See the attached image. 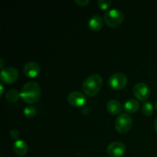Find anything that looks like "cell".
Instances as JSON below:
<instances>
[{"label":"cell","instance_id":"1","mask_svg":"<svg viewBox=\"0 0 157 157\" xmlns=\"http://www.w3.org/2000/svg\"><path fill=\"white\" fill-rule=\"evenodd\" d=\"M20 97L28 104L36 103L39 101L41 97L39 84L35 81H29L26 83L20 91Z\"/></svg>","mask_w":157,"mask_h":157},{"label":"cell","instance_id":"2","mask_svg":"<svg viewBox=\"0 0 157 157\" xmlns=\"http://www.w3.org/2000/svg\"><path fill=\"white\" fill-rule=\"evenodd\" d=\"M103 84V78L98 74H93L87 77L82 84L84 93L90 97H94L98 94Z\"/></svg>","mask_w":157,"mask_h":157},{"label":"cell","instance_id":"3","mask_svg":"<svg viewBox=\"0 0 157 157\" xmlns=\"http://www.w3.org/2000/svg\"><path fill=\"white\" fill-rule=\"evenodd\" d=\"M104 18L109 27L115 28L122 24L124 20V14L121 9H112L105 12Z\"/></svg>","mask_w":157,"mask_h":157},{"label":"cell","instance_id":"4","mask_svg":"<svg viewBox=\"0 0 157 157\" xmlns=\"http://www.w3.org/2000/svg\"><path fill=\"white\" fill-rule=\"evenodd\" d=\"M131 117L126 113H121L115 121V128L121 133H127L131 128Z\"/></svg>","mask_w":157,"mask_h":157},{"label":"cell","instance_id":"5","mask_svg":"<svg viewBox=\"0 0 157 157\" xmlns=\"http://www.w3.org/2000/svg\"><path fill=\"white\" fill-rule=\"evenodd\" d=\"M127 77L125 74L117 72L113 74L108 80V84L112 89L115 90H120L124 88L127 84Z\"/></svg>","mask_w":157,"mask_h":157},{"label":"cell","instance_id":"6","mask_svg":"<svg viewBox=\"0 0 157 157\" xmlns=\"http://www.w3.org/2000/svg\"><path fill=\"white\" fill-rule=\"evenodd\" d=\"M18 71L15 67H7L2 69L0 77L1 81L6 84H12L15 82L18 78Z\"/></svg>","mask_w":157,"mask_h":157},{"label":"cell","instance_id":"7","mask_svg":"<svg viewBox=\"0 0 157 157\" xmlns=\"http://www.w3.org/2000/svg\"><path fill=\"white\" fill-rule=\"evenodd\" d=\"M133 95L138 100L145 101L149 98L150 95V90L149 86L146 83L139 82L135 84L133 88Z\"/></svg>","mask_w":157,"mask_h":157},{"label":"cell","instance_id":"8","mask_svg":"<svg viewBox=\"0 0 157 157\" xmlns=\"http://www.w3.org/2000/svg\"><path fill=\"white\" fill-rule=\"evenodd\" d=\"M107 151L111 157H121L125 153L126 147L122 142L113 141L109 144Z\"/></svg>","mask_w":157,"mask_h":157},{"label":"cell","instance_id":"9","mask_svg":"<svg viewBox=\"0 0 157 157\" xmlns=\"http://www.w3.org/2000/svg\"><path fill=\"white\" fill-rule=\"evenodd\" d=\"M67 101L71 105L74 107H82L85 104L86 100L85 95L79 91H72L67 96Z\"/></svg>","mask_w":157,"mask_h":157},{"label":"cell","instance_id":"10","mask_svg":"<svg viewBox=\"0 0 157 157\" xmlns=\"http://www.w3.org/2000/svg\"><path fill=\"white\" fill-rule=\"evenodd\" d=\"M40 65L35 61H29L25 64L23 72L29 78H35L40 73Z\"/></svg>","mask_w":157,"mask_h":157},{"label":"cell","instance_id":"11","mask_svg":"<svg viewBox=\"0 0 157 157\" xmlns=\"http://www.w3.org/2000/svg\"><path fill=\"white\" fill-rule=\"evenodd\" d=\"M103 25H104V20L100 15H94L90 17L88 21L89 29L92 31H94V32L101 29V28L103 27Z\"/></svg>","mask_w":157,"mask_h":157},{"label":"cell","instance_id":"12","mask_svg":"<svg viewBox=\"0 0 157 157\" xmlns=\"http://www.w3.org/2000/svg\"><path fill=\"white\" fill-rule=\"evenodd\" d=\"M13 150L18 156H25L27 153L29 147L25 141L22 140H18L13 144Z\"/></svg>","mask_w":157,"mask_h":157},{"label":"cell","instance_id":"13","mask_svg":"<svg viewBox=\"0 0 157 157\" xmlns=\"http://www.w3.org/2000/svg\"><path fill=\"white\" fill-rule=\"evenodd\" d=\"M107 109L111 114H118L122 110V105L121 102L116 99H112L107 102Z\"/></svg>","mask_w":157,"mask_h":157},{"label":"cell","instance_id":"14","mask_svg":"<svg viewBox=\"0 0 157 157\" xmlns=\"http://www.w3.org/2000/svg\"><path fill=\"white\" fill-rule=\"evenodd\" d=\"M140 108V103L136 99H129L125 102L124 109L127 113H133L137 111Z\"/></svg>","mask_w":157,"mask_h":157},{"label":"cell","instance_id":"15","mask_svg":"<svg viewBox=\"0 0 157 157\" xmlns=\"http://www.w3.org/2000/svg\"><path fill=\"white\" fill-rule=\"evenodd\" d=\"M20 93L15 89H11V90H8L7 93L6 94V98L7 101L9 102H16L19 99Z\"/></svg>","mask_w":157,"mask_h":157},{"label":"cell","instance_id":"16","mask_svg":"<svg viewBox=\"0 0 157 157\" xmlns=\"http://www.w3.org/2000/svg\"><path fill=\"white\" fill-rule=\"evenodd\" d=\"M141 110L144 114L146 116H151L153 113V104L150 101H144L141 106Z\"/></svg>","mask_w":157,"mask_h":157},{"label":"cell","instance_id":"17","mask_svg":"<svg viewBox=\"0 0 157 157\" xmlns=\"http://www.w3.org/2000/svg\"><path fill=\"white\" fill-rule=\"evenodd\" d=\"M24 114L25 115L26 117L32 118L36 114V109L35 107L32 105H29L24 109Z\"/></svg>","mask_w":157,"mask_h":157},{"label":"cell","instance_id":"18","mask_svg":"<svg viewBox=\"0 0 157 157\" xmlns=\"http://www.w3.org/2000/svg\"><path fill=\"white\" fill-rule=\"evenodd\" d=\"M98 5L101 9H107L111 5L110 0H98Z\"/></svg>","mask_w":157,"mask_h":157},{"label":"cell","instance_id":"19","mask_svg":"<svg viewBox=\"0 0 157 157\" xmlns=\"http://www.w3.org/2000/svg\"><path fill=\"white\" fill-rule=\"evenodd\" d=\"M10 135H11V137L14 140H18V137L20 136V133L17 129H12L10 130Z\"/></svg>","mask_w":157,"mask_h":157},{"label":"cell","instance_id":"20","mask_svg":"<svg viewBox=\"0 0 157 157\" xmlns=\"http://www.w3.org/2000/svg\"><path fill=\"white\" fill-rule=\"evenodd\" d=\"M75 2L77 4L79 5L80 6H86L89 2H90L89 0H75Z\"/></svg>","mask_w":157,"mask_h":157},{"label":"cell","instance_id":"21","mask_svg":"<svg viewBox=\"0 0 157 157\" xmlns=\"http://www.w3.org/2000/svg\"><path fill=\"white\" fill-rule=\"evenodd\" d=\"M81 112H82L84 114H87V113H88L89 110L87 107H83L82 108H81Z\"/></svg>","mask_w":157,"mask_h":157},{"label":"cell","instance_id":"22","mask_svg":"<svg viewBox=\"0 0 157 157\" xmlns=\"http://www.w3.org/2000/svg\"><path fill=\"white\" fill-rule=\"evenodd\" d=\"M0 88H1V91H0V96H2L3 90H4V88H3L2 84H0Z\"/></svg>","mask_w":157,"mask_h":157},{"label":"cell","instance_id":"23","mask_svg":"<svg viewBox=\"0 0 157 157\" xmlns=\"http://www.w3.org/2000/svg\"><path fill=\"white\" fill-rule=\"evenodd\" d=\"M154 129L157 133V118L156 119V121H155V123H154Z\"/></svg>","mask_w":157,"mask_h":157},{"label":"cell","instance_id":"24","mask_svg":"<svg viewBox=\"0 0 157 157\" xmlns=\"http://www.w3.org/2000/svg\"><path fill=\"white\" fill-rule=\"evenodd\" d=\"M0 63H1L0 67H1V70H2V69H3V64H4V61H3L2 59H0Z\"/></svg>","mask_w":157,"mask_h":157},{"label":"cell","instance_id":"25","mask_svg":"<svg viewBox=\"0 0 157 157\" xmlns=\"http://www.w3.org/2000/svg\"><path fill=\"white\" fill-rule=\"evenodd\" d=\"M155 108H156V111H157V101H156V104H155Z\"/></svg>","mask_w":157,"mask_h":157}]
</instances>
